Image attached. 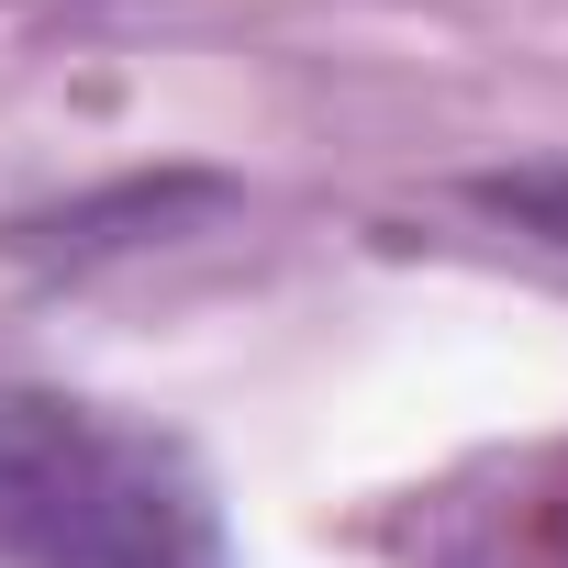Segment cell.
I'll return each instance as SVG.
<instances>
[{
	"mask_svg": "<svg viewBox=\"0 0 568 568\" xmlns=\"http://www.w3.org/2000/svg\"><path fill=\"white\" fill-rule=\"evenodd\" d=\"M435 568H568V446L513 468L501 501H468Z\"/></svg>",
	"mask_w": 568,
	"mask_h": 568,
	"instance_id": "cell-2",
	"label": "cell"
},
{
	"mask_svg": "<svg viewBox=\"0 0 568 568\" xmlns=\"http://www.w3.org/2000/svg\"><path fill=\"white\" fill-rule=\"evenodd\" d=\"M0 568H212V524L145 435L0 390Z\"/></svg>",
	"mask_w": 568,
	"mask_h": 568,
	"instance_id": "cell-1",
	"label": "cell"
},
{
	"mask_svg": "<svg viewBox=\"0 0 568 568\" xmlns=\"http://www.w3.org/2000/svg\"><path fill=\"white\" fill-rule=\"evenodd\" d=\"M535 212H546V223L568 234V179H557V190H535Z\"/></svg>",
	"mask_w": 568,
	"mask_h": 568,
	"instance_id": "cell-3",
	"label": "cell"
}]
</instances>
